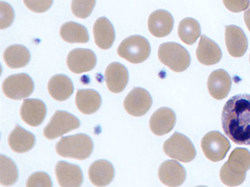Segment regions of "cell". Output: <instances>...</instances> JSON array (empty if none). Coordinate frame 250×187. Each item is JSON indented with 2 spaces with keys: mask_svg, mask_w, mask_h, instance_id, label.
Instances as JSON below:
<instances>
[{
  "mask_svg": "<svg viewBox=\"0 0 250 187\" xmlns=\"http://www.w3.org/2000/svg\"><path fill=\"white\" fill-rule=\"evenodd\" d=\"M222 123L225 133L233 142L250 145V95L231 98L223 108Z\"/></svg>",
  "mask_w": 250,
  "mask_h": 187,
  "instance_id": "cell-1",
  "label": "cell"
},
{
  "mask_svg": "<svg viewBox=\"0 0 250 187\" xmlns=\"http://www.w3.org/2000/svg\"><path fill=\"white\" fill-rule=\"evenodd\" d=\"M250 168V152L245 148H236L222 167L220 178L225 185L236 186L243 183Z\"/></svg>",
  "mask_w": 250,
  "mask_h": 187,
  "instance_id": "cell-2",
  "label": "cell"
},
{
  "mask_svg": "<svg viewBox=\"0 0 250 187\" xmlns=\"http://www.w3.org/2000/svg\"><path fill=\"white\" fill-rule=\"evenodd\" d=\"M93 149L91 139L83 134L62 137L56 146V151L61 157L80 160L88 159Z\"/></svg>",
  "mask_w": 250,
  "mask_h": 187,
  "instance_id": "cell-3",
  "label": "cell"
},
{
  "mask_svg": "<svg viewBox=\"0 0 250 187\" xmlns=\"http://www.w3.org/2000/svg\"><path fill=\"white\" fill-rule=\"evenodd\" d=\"M158 58L164 65L177 73L185 71L191 63L188 51L184 46L175 42L161 44L158 51Z\"/></svg>",
  "mask_w": 250,
  "mask_h": 187,
  "instance_id": "cell-4",
  "label": "cell"
},
{
  "mask_svg": "<svg viewBox=\"0 0 250 187\" xmlns=\"http://www.w3.org/2000/svg\"><path fill=\"white\" fill-rule=\"evenodd\" d=\"M151 46L146 39L139 35L130 36L117 49L119 56L132 64H139L150 56Z\"/></svg>",
  "mask_w": 250,
  "mask_h": 187,
  "instance_id": "cell-5",
  "label": "cell"
},
{
  "mask_svg": "<svg viewBox=\"0 0 250 187\" xmlns=\"http://www.w3.org/2000/svg\"><path fill=\"white\" fill-rule=\"evenodd\" d=\"M163 150L170 158L183 163L191 162L197 154L190 139L178 132H175L164 143Z\"/></svg>",
  "mask_w": 250,
  "mask_h": 187,
  "instance_id": "cell-6",
  "label": "cell"
},
{
  "mask_svg": "<svg viewBox=\"0 0 250 187\" xmlns=\"http://www.w3.org/2000/svg\"><path fill=\"white\" fill-rule=\"evenodd\" d=\"M203 153L209 160L216 162L223 160L230 149L228 138L217 131L208 132L201 141Z\"/></svg>",
  "mask_w": 250,
  "mask_h": 187,
  "instance_id": "cell-7",
  "label": "cell"
},
{
  "mask_svg": "<svg viewBox=\"0 0 250 187\" xmlns=\"http://www.w3.org/2000/svg\"><path fill=\"white\" fill-rule=\"evenodd\" d=\"M81 123L76 117L65 111H57L43 130L44 137L53 140L80 127Z\"/></svg>",
  "mask_w": 250,
  "mask_h": 187,
  "instance_id": "cell-8",
  "label": "cell"
},
{
  "mask_svg": "<svg viewBox=\"0 0 250 187\" xmlns=\"http://www.w3.org/2000/svg\"><path fill=\"white\" fill-rule=\"evenodd\" d=\"M34 83L27 74L21 73L6 78L2 84L4 95L10 99L20 100L32 94Z\"/></svg>",
  "mask_w": 250,
  "mask_h": 187,
  "instance_id": "cell-9",
  "label": "cell"
},
{
  "mask_svg": "<svg viewBox=\"0 0 250 187\" xmlns=\"http://www.w3.org/2000/svg\"><path fill=\"white\" fill-rule=\"evenodd\" d=\"M152 104V99L147 91L134 88L125 98L124 106L130 115L139 117L146 114Z\"/></svg>",
  "mask_w": 250,
  "mask_h": 187,
  "instance_id": "cell-10",
  "label": "cell"
},
{
  "mask_svg": "<svg viewBox=\"0 0 250 187\" xmlns=\"http://www.w3.org/2000/svg\"><path fill=\"white\" fill-rule=\"evenodd\" d=\"M96 63L95 54L89 49H74L69 52L67 58V64L70 71L77 74L91 71Z\"/></svg>",
  "mask_w": 250,
  "mask_h": 187,
  "instance_id": "cell-11",
  "label": "cell"
},
{
  "mask_svg": "<svg viewBox=\"0 0 250 187\" xmlns=\"http://www.w3.org/2000/svg\"><path fill=\"white\" fill-rule=\"evenodd\" d=\"M225 29L226 44L230 55L234 58L243 56L248 46V39L244 31L234 25L227 26Z\"/></svg>",
  "mask_w": 250,
  "mask_h": 187,
  "instance_id": "cell-12",
  "label": "cell"
},
{
  "mask_svg": "<svg viewBox=\"0 0 250 187\" xmlns=\"http://www.w3.org/2000/svg\"><path fill=\"white\" fill-rule=\"evenodd\" d=\"M174 24V21L171 14L163 10L154 11L148 20V30L156 38L168 36L172 32Z\"/></svg>",
  "mask_w": 250,
  "mask_h": 187,
  "instance_id": "cell-13",
  "label": "cell"
},
{
  "mask_svg": "<svg viewBox=\"0 0 250 187\" xmlns=\"http://www.w3.org/2000/svg\"><path fill=\"white\" fill-rule=\"evenodd\" d=\"M176 117L175 112L168 107H162L152 115L150 120V128L156 136L166 135L175 125Z\"/></svg>",
  "mask_w": 250,
  "mask_h": 187,
  "instance_id": "cell-14",
  "label": "cell"
},
{
  "mask_svg": "<svg viewBox=\"0 0 250 187\" xmlns=\"http://www.w3.org/2000/svg\"><path fill=\"white\" fill-rule=\"evenodd\" d=\"M46 114V106L42 101L38 99L23 100L21 108V116L28 125L33 127L40 125Z\"/></svg>",
  "mask_w": 250,
  "mask_h": 187,
  "instance_id": "cell-15",
  "label": "cell"
},
{
  "mask_svg": "<svg viewBox=\"0 0 250 187\" xmlns=\"http://www.w3.org/2000/svg\"><path fill=\"white\" fill-rule=\"evenodd\" d=\"M158 175L163 184L169 187H178L185 182L186 171L178 162L168 160L162 164Z\"/></svg>",
  "mask_w": 250,
  "mask_h": 187,
  "instance_id": "cell-16",
  "label": "cell"
},
{
  "mask_svg": "<svg viewBox=\"0 0 250 187\" xmlns=\"http://www.w3.org/2000/svg\"><path fill=\"white\" fill-rule=\"evenodd\" d=\"M231 87V80L229 74L222 69L216 70L209 75L208 88L211 96L221 100L228 96Z\"/></svg>",
  "mask_w": 250,
  "mask_h": 187,
  "instance_id": "cell-17",
  "label": "cell"
},
{
  "mask_svg": "<svg viewBox=\"0 0 250 187\" xmlns=\"http://www.w3.org/2000/svg\"><path fill=\"white\" fill-rule=\"evenodd\" d=\"M105 77L109 91L118 93L126 88L128 82L129 74L126 67L118 62H114L107 67Z\"/></svg>",
  "mask_w": 250,
  "mask_h": 187,
  "instance_id": "cell-18",
  "label": "cell"
},
{
  "mask_svg": "<svg viewBox=\"0 0 250 187\" xmlns=\"http://www.w3.org/2000/svg\"><path fill=\"white\" fill-rule=\"evenodd\" d=\"M56 174L61 187H80L83 182L82 170L80 166L64 161L57 163Z\"/></svg>",
  "mask_w": 250,
  "mask_h": 187,
  "instance_id": "cell-19",
  "label": "cell"
},
{
  "mask_svg": "<svg viewBox=\"0 0 250 187\" xmlns=\"http://www.w3.org/2000/svg\"><path fill=\"white\" fill-rule=\"evenodd\" d=\"M197 58L200 63L205 65H213L222 59V52L220 46L205 35L201 37L196 51Z\"/></svg>",
  "mask_w": 250,
  "mask_h": 187,
  "instance_id": "cell-20",
  "label": "cell"
},
{
  "mask_svg": "<svg viewBox=\"0 0 250 187\" xmlns=\"http://www.w3.org/2000/svg\"><path fill=\"white\" fill-rule=\"evenodd\" d=\"M114 174V168L112 164L104 160L93 163L88 170L90 181L98 187H104L110 184Z\"/></svg>",
  "mask_w": 250,
  "mask_h": 187,
  "instance_id": "cell-21",
  "label": "cell"
},
{
  "mask_svg": "<svg viewBox=\"0 0 250 187\" xmlns=\"http://www.w3.org/2000/svg\"><path fill=\"white\" fill-rule=\"evenodd\" d=\"M95 41L101 49L107 50L112 46L115 38V31L112 23L105 17L99 18L93 26Z\"/></svg>",
  "mask_w": 250,
  "mask_h": 187,
  "instance_id": "cell-22",
  "label": "cell"
},
{
  "mask_svg": "<svg viewBox=\"0 0 250 187\" xmlns=\"http://www.w3.org/2000/svg\"><path fill=\"white\" fill-rule=\"evenodd\" d=\"M8 142L11 149L16 153L29 151L35 145L34 135L19 125L16 126L10 134Z\"/></svg>",
  "mask_w": 250,
  "mask_h": 187,
  "instance_id": "cell-23",
  "label": "cell"
},
{
  "mask_svg": "<svg viewBox=\"0 0 250 187\" xmlns=\"http://www.w3.org/2000/svg\"><path fill=\"white\" fill-rule=\"evenodd\" d=\"M48 89L53 99L63 101L73 94L74 85L68 77L64 75H57L51 77L48 83Z\"/></svg>",
  "mask_w": 250,
  "mask_h": 187,
  "instance_id": "cell-24",
  "label": "cell"
},
{
  "mask_svg": "<svg viewBox=\"0 0 250 187\" xmlns=\"http://www.w3.org/2000/svg\"><path fill=\"white\" fill-rule=\"evenodd\" d=\"M75 100L78 110L82 113L88 115L96 112L102 103L99 93L92 89L78 90Z\"/></svg>",
  "mask_w": 250,
  "mask_h": 187,
  "instance_id": "cell-25",
  "label": "cell"
},
{
  "mask_svg": "<svg viewBox=\"0 0 250 187\" xmlns=\"http://www.w3.org/2000/svg\"><path fill=\"white\" fill-rule=\"evenodd\" d=\"M3 58L8 67L16 69L26 66L30 61V54L24 46L15 44L5 50Z\"/></svg>",
  "mask_w": 250,
  "mask_h": 187,
  "instance_id": "cell-26",
  "label": "cell"
},
{
  "mask_svg": "<svg viewBox=\"0 0 250 187\" xmlns=\"http://www.w3.org/2000/svg\"><path fill=\"white\" fill-rule=\"evenodd\" d=\"M60 33L62 40L68 43H86L89 40L87 29L73 21H69L62 25Z\"/></svg>",
  "mask_w": 250,
  "mask_h": 187,
  "instance_id": "cell-27",
  "label": "cell"
},
{
  "mask_svg": "<svg viewBox=\"0 0 250 187\" xmlns=\"http://www.w3.org/2000/svg\"><path fill=\"white\" fill-rule=\"evenodd\" d=\"M178 36L188 45H192L197 41L201 35V27L197 21L192 18H186L180 22Z\"/></svg>",
  "mask_w": 250,
  "mask_h": 187,
  "instance_id": "cell-28",
  "label": "cell"
},
{
  "mask_svg": "<svg viewBox=\"0 0 250 187\" xmlns=\"http://www.w3.org/2000/svg\"><path fill=\"white\" fill-rule=\"evenodd\" d=\"M18 170L15 163L6 156H0V183L3 186H8L17 182Z\"/></svg>",
  "mask_w": 250,
  "mask_h": 187,
  "instance_id": "cell-29",
  "label": "cell"
},
{
  "mask_svg": "<svg viewBox=\"0 0 250 187\" xmlns=\"http://www.w3.org/2000/svg\"><path fill=\"white\" fill-rule=\"evenodd\" d=\"M96 3V0H72V13L78 18H87L91 15Z\"/></svg>",
  "mask_w": 250,
  "mask_h": 187,
  "instance_id": "cell-30",
  "label": "cell"
},
{
  "mask_svg": "<svg viewBox=\"0 0 250 187\" xmlns=\"http://www.w3.org/2000/svg\"><path fill=\"white\" fill-rule=\"evenodd\" d=\"M25 5L31 11L37 13H44L50 9L53 0H23Z\"/></svg>",
  "mask_w": 250,
  "mask_h": 187,
  "instance_id": "cell-31",
  "label": "cell"
},
{
  "mask_svg": "<svg viewBox=\"0 0 250 187\" xmlns=\"http://www.w3.org/2000/svg\"><path fill=\"white\" fill-rule=\"evenodd\" d=\"M27 187H52L49 176L44 172H37L31 175L26 183Z\"/></svg>",
  "mask_w": 250,
  "mask_h": 187,
  "instance_id": "cell-32",
  "label": "cell"
},
{
  "mask_svg": "<svg viewBox=\"0 0 250 187\" xmlns=\"http://www.w3.org/2000/svg\"><path fill=\"white\" fill-rule=\"evenodd\" d=\"M14 12L12 7L5 2H1V29L9 27L13 21Z\"/></svg>",
  "mask_w": 250,
  "mask_h": 187,
  "instance_id": "cell-33",
  "label": "cell"
},
{
  "mask_svg": "<svg viewBox=\"0 0 250 187\" xmlns=\"http://www.w3.org/2000/svg\"><path fill=\"white\" fill-rule=\"evenodd\" d=\"M227 9L233 13H239L248 9L249 0H223Z\"/></svg>",
  "mask_w": 250,
  "mask_h": 187,
  "instance_id": "cell-34",
  "label": "cell"
},
{
  "mask_svg": "<svg viewBox=\"0 0 250 187\" xmlns=\"http://www.w3.org/2000/svg\"><path fill=\"white\" fill-rule=\"evenodd\" d=\"M244 20L247 27L250 32V5L249 9L244 13Z\"/></svg>",
  "mask_w": 250,
  "mask_h": 187,
  "instance_id": "cell-35",
  "label": "cell"
},
{
  "mask_svg": "<svg viewBox=\"0 0 250 187\" xmlns=\"http://www.w3.org/2000/svg\"></svg>",
  "mask_w": 250,
  "mask_h": 187,
  "instance_id": "cell-36",
  "label": "cell"
}]
</instances>
